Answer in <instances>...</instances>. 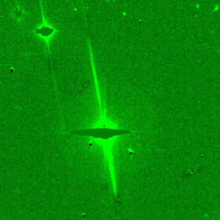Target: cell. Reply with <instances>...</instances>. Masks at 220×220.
Returning <instances> with one entry per match:
<instances>
[{
  "instance_id": "1",
  "label": "cell",
  "mask_w": 220,
  "mask_h": 220,
  "mask_svg": "<svg viewBox=\"0 0 220 220\" xmlns=\"http://www.w3.org/2000/svg\"><path fill=\"white\" fill-rule=\"evenodd\" d=\"M129 132L128 131L124 130H115V129H108V128H96V129H89L84 131H77L72 132L73 134L79 135H88L94 138H100V139H108L114 136V135L125 134Z\"/></svg>"
}]
</instances>
